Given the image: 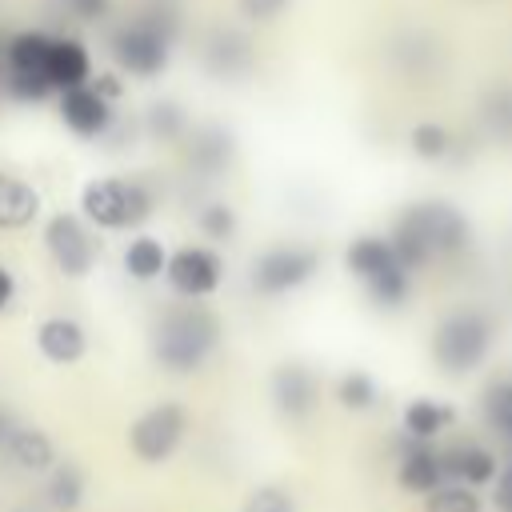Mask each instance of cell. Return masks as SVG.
<instances>
[{"label": "cell", "instance_id": "cell-1", "mask_svg": "<svg viewBox=\"0 0 512 512\" xmlns=\"http://www.w3.org/2000/svg\"><path fill=\"white\" fill-rule=\"evenodd\" d=\"M388 244L408 272H420L432 260L460 256L472 244V224L448 200H416V204L400 208V216L392 220Z\"/></svg>", "mask_w": 512, "mask_h": 512}, {"label": "cell", "instance_id": "cell-2", "mask_svg": "<svg viewBox=\"0 0 512 512\" xmlns=\"http://www.w3.org/2000/svg\"><path fill=\"white\" fill-rule=\"evenodd\" d=\"M224 340V320L216 308H208L204 300H184L180 304H168L156 320H152V360L172 372V376H188V372H200L212 352L220 348Z\"/></svg>", "mask_w": 512, "mask_h": 512}, {"label": "cell", "instance_id": "cell-3", "mask_svg": "<svg viewBox=\"0 0 512 512\" xmlns=\"http://www.w3.org/2000/svg\"><path fill=\"white\" fill-rule=\"evenodd\" d=\"M176 28H180V20H176L172 8H144L140 16H132V20L112 28L108 52H112L120 72H128L136 80H152L172 60Z\"/></svg>", "mask_w": 512, "mask_h": 512}, {"label": "cell", "instance_id": "cell-4", "mask_svg": "<svg viewBox=\"0 0 512 512\" xmlns=\"http://www.w3.org/2000/svg\"><path fill=\"white\" fill-rule=\"evenodd\" d=\"M80 212L92 228L132 232L156 212V188L144 176H100L80 188Z\"/></svg>", "mask_w": 512, "mask_h": 512}, {"label": "cell", "instance_id": "cell-5", "mask_svg": "<svg viewBox=\"0 0 512 512\" xmlns=\"http://www.w3.org/2000/svg\"><path fill=\"white\" fill-rule=\"evenodd\" d=\"M492 336H496L492 316L484 308L464 304V308H452V312H444L436 320L432 340H428V352H432V360H436L440 372L468 376V372H476L488 360Z\"/></svg>", "mask_w": 512, "mask_h": 512}, {"label": "cell", "instance_id": "cell-6", "mask_svg": "<svg viewBox=\"0 0 512 512\" xmlns=\"http://www.w3.org/2000/svg\"><path fill=\"white\" fill-rule=\"evenodd\" d=\"M344 268L364 284L368 300L376 308H404L408 292H412V272L400 264V256L392 252L388 236L376 232H360L348 248H344Z\"/></svg>", "mask_w": 512, "mask_h": 512}, {"label": "cell", "instance_id": "cell-7", "mask_svg": "<svg viewBox=\"0 0 512 512\" xmlns=\"http://www.w3.org/2000/svg\"><path fill=\"white\" fill-rule=\"evenodd\" d=\"M320 272V252L312 244H272L252 260V292L256 296H288L304 288Z\"/></svg>", "mask_w": 512, "mask_h": 512}, {"label": "cell", "instance_id": "cell-8", "mask_svg": "<svg viewBox=\"0 0 512 512\" xmlns=\"http://www.w3.org/2000/svg\"><path fill=\"white\" fill-rule=\"evenodd\" d=\"M184 432H188V408L180 400H160L128 424V448L144 464H164L184 444Z\"/></svg>", "mask_w": 512, "mask_h": 512}, {"label": "cell", "instance_id": "cell-9", "mask_svg": "<svg viewBox=\"0 0 512 512\" xmlns=\"http://www.w3.org/2000/svg\"><path fill=\"white\" fill-rule=\"evenodd\" d=\"M44 248L52 256L56 272L68 276V280H84L96 268V260H100V240L88 228V220L76 216V212L48 216V224H44Z\"/></svg>", "mask_w": 512, "mask_h": 512}, {"label": "cell", "instance_id": "cell-10", "mask_svg": "<svg viewBox=\"0 0 512 512\" xmlns=\"http://www.w3.org/2000/svg\"><path fill=\"white\" fill-rule=\"evenodd\" d=\"M164 280L184 300H208L224 284V256L208 244H184V248L168 252Z\"/></svg>", "mask_w": 512, "mask_h": 512}, {"label": "cell", "instance_id": "cell-11", "mask_svg": "<svg viewBox=\"0 0 512 512\" xmlns=\"http://www.w3.org/2000/svg\"><path fill=\"white\" fill-rule=\"evenodd\" d=\"M268 396H272V408L284 420H292V424L308 420L320 404V376L300 360H284L268 376Z\"/></svg>", "mask_w": 512, "mask_h": 512}, {"label": "cell", "instance_id": "cell-12", "mask_svg": "<svg viewBox=\"0 0 512 512\" xmlns=\"http://www.w3.org/2000/svg\"><path fill=\"white\" fill-rule=\"evenodd\" d=\"M56 116H60V124H64L72 136H80V140H100V136L116 124L112 100L100 96L92 84L56 92Z\"/></svg>", "mask_w": 512, "mask_h": 512}, {"label": "cell", "instance_id": "cell-13", "mask_svg": "<svg viewBox=\"0 0 512 512\" xmlns=\"http://www.w3.org/2000/svg\"><path fill=\"white\" fill-rule=\"evenodd\" d=\"M184 144V164L188 172L204 176V180H216L220 172H228V164L236 160V140L228 128L220 124H200V128H188V136L180 140Z\"/></svg>", "mask_w": 512, "mask_h": 512}, {"label": "cell", "instance_id": "cell-14", "mask_svg": "<svg viewBox=\"0 0 512 512\" xmlns=\"http://www.w3.org/2000/svg\"><path fill=\"white\" fill-rule=\"evenodd\" d=\"M200 60H204L208 76H216V80H240V76L252 72L256 52H252V40H248L244 32H236V28H216V32L204 40Z\"/></svg>", "mask_w": 512, "mask_h": 512}, {"label": "cell", "instance_id": "cell-15", "mask_svg": "<svg viewBox=\"0 0 512 512\" xmlns=\"http://www.w3.org/2000/svg\"><path fill=\"white\" fill-rule=\"evenodd\" d=\"M36 348H40V356H44L48 364L68 368V364L84 360V352H88V332H84V324L72 320V316H44V320L36 324Z\"/></svg>", "mask_w": 512, "mask_h": 512}, {"label": "cell", "instance_id": "cell-16", "mask_svg": "<svg viewBox=\"0 0 512 512\" xmlns=\"http://www.w3.org/2000/svg\"><path fill=\"white\" fill-rule=\"evenodd\" d=\"M396 480L404 492H416V496H428L432 488H440L448 476H444V460L436 448H428L424 440H408V448L400 452V464H396Z\"/></svg>", "mask_w": 512, "mask_h": 512}, {"label": "cell", "instance_id": "cell-17", "mask_svg": "<svg viewBox=\"0 0 512 512\" xmlns=\"http://www.w3.org/2000/svg\"><path fill=\"white\" fill-rule=\"evenodd\" d=\"M48 80L56 92L80 88L92 80V56L84 48V40L76 36H52V52H48Z\"/></svg>", "mask_w": 512, "mask_h": 512}, {"label": "cell", "instance_id": "cell-18", "mask_svg": "<svg viewBox=\"0 0 512 512\" xmlns=\"http://www.w3.org/2000/svg\"><path fill=\"white\" fill-rule=\"evenodd\" d=\"M440 460H444V476L448 480H460V484H468V488H484V484H492V476H496V456L484 448V444H472V440H464V444H452L448 452H440Z\"/></svg>", "mask_w": 512, "mask_h": 512}, {"label": "cell", "instance_id": "cell-19", "mask_svg": "<svg viewBox=\"0 0 512 512\" xmlns=\"http://www.w3.org/2000/svg\"><path fill=\"white\" fill-rule=\"evenodd\" d=\"M36 216H40V192L20 176L0 172V232L28 228Z\"/></svg>", "mask_w": 512, "mask_h": 512}, {"label": "cell", "instance_id": "cell-20", "mask_svg": "<svg viewBox=\"0 0 512 512\" xmlns=\"http://www.w3.org/2000/svg\"><path fill=\"white\" fill-rule=\"evenodd\" d=\"M48 52H52V32L40 28H24L16 36H8L4 44V68L8 72H36L48 76ZM52 84V80H48Z\"/></svg>", "mask_w": 512, "mask_h": 512}, {"label": "cell", "instance_id": "cell-21", "mask_svg": "<svg viewBox=\"0 0 512 512\" xmlns=\"http://www.w3.org/2000/svg\"><path fill=\"white\" fill-rule=\"evenodd\" d=\"M8 460L16 464V468H24V472H48L52 464H56V444H52V436L44 432V428H32V424H20L16 432H12V440H8Z\"/></svg>", "mask_w": 512, "mask_h": 512}, {"label": "cell", "instance_id": "cell-22", "mask_svg": "<svg viewBox=\"0 0 512 512\" xmlns=\"http://www.w3.org/2000/svg\"><path fill=\"white\" fill-rule=\"evenodd\" d=\"M120 264H124L128 280H136V284H152V280H160V276H164L168 248H164V240H156V236L140 232V236H132V240H128V248H124V256H120Z\"/></svg>", "mask_w": 512, "mask_h": 512}, {"label": "cell", "instance_id": "cell-23", "mask_svg": "<svg viewBox=\"0 0 512 512\" xmlns=\"http://www.w3.org/2000/svg\"><path fill=\"white\" fill-rule=\"evenodd\" d=\"M448 424H452V408L440 404V400H432V396H416V400H408L404 412H400V428H404L408 440H424V444H428V440H436Z\"/></svg>", "mask_w": 512, "mask_h": 512}, {"label": "cell", "instance_id": "cell-24", "mask_svg": "<svg viewBox=\"0 0 512 512\" xmlns=\"http://www.w3.org/2000/svg\"><path fill=\"white\" fill-rule=\"evenodd\" d=\"M84 492H88V476L80 464L72 460H56L48 468V484H44V496L56 512H76L84 504Z\"/></svg>", "mask_w": 512, "mask_h": 512}, {"label": "cell", "instance_id": "cell-25", "mask_svg": "<svg viewBox=\"0 0 512 512\" xmlns=\"http://www.w3.org/2000/svg\"><path fill=\"white\" fill-rule=\"evenodd\" d=\"M188 112L176 104V100H156L148 112H144V132L156 140V144H180L188 136Z\"/></svg>", "mask_w": 512, "mask_h": 512}, {"label": "cell", "instance_id": "cell-26", "mask_svg": "<svg viewBox=\"0 0 512 512\" xmlns=\"http://www.w3.org/2000/svg\"><path fill=\"white\" fill-rule=\"evenodd\" d=\"M484 424L500 436V440H508L512 444V376H500V380H492L488 388H484Z\"/></svg>", "mask_w": 512, "mask_h": 512}, {"label": "cell", "instance_id": "cell-27", "mask_svg": "<svg viewBox=\"0 0 512 512\" xmlns=\"http://www.w3.org/2000/svg\"><path fill=\"white\" fill-rule=\"evenodd\" d=\"M376 400H380V388H376V380H372L368 372L348 368V372L336 380V404H340V408H348V412H368V408H376Z\"/></svg>", "mask_w": 512, "mask_h": 512}, {"label": "cell", "instance_id": "cell-28", "mask_svg": "<svg viewBox=\"0 0 512 512\" xmlns=\"http://www.w3.org/2000/svg\"><path fill=\"white\" fill-rule=\"evenodd\" d=\"M408 148H412L420 160L436 164V160H444V156L452 152V132H448L444 124H436V120H420V124L408 132Z\"/></svg>", "mask_w": 512, "mask_h": 512}, {"label": "cell", "instance_id": "cell-29", "mask_svg": "<svg viewBox=\"0 0 512 512\" xmlns=\"http://www.w3.org/2000/svg\"><path fill=\"white\" fill-rule=\"evenodd\" d=\"M424 512H480V496L460 480H444L424 496Z\"/></svg>", "mask_w": 512, "mask_h": 512}, {"label": "cell", "instance_id": "cell-30", "mask_svg": "<svg viewBox=\"0 0 512 512\" xmlns=\"http://www.w3.org/2000/svg\"><path fill=\"white\" fill-rule=\"evenodd\" d=\"M196 228H200L212 244H224V240H232V236H236L240 220H236V208H232L228 200H212V204H204V208H200Z\"/></svg>", "mask_w": 512, "mask_h": 512}, {"label": "cell", "instance_id": "cell-31", "mask_svg": "<svg viewBox=\"0 0 512 512\" xmlns=\"http://www.w3.org/2000/svg\"><path fill=\"white\" fill-rule=\"evenodd\" d=\"M16 104H44L48 96H56V88L48 84V76L36 72H8L4 68V84H0Z\"/></svg>", "mask_w": 512, "mask_h": 512}, {"label": "cell", "instance_id": "cell-32", "mask_svg": "<svg viewBox=\"0 0 512 512\" xmlns=\"http://www.w3.org/2000/svg\"><path fill=\"white\" fill-rule=\"evenodd\" d=\"M240 512H296V500L280 484H256Z\"/></svg>", "mask_w": 512, "mask_h": 512}, {"label": "cell", "instance_id": "cell-33", "mask_svg": "<svg viewBox=\"0 0 512 512\" xmlns=\"http://www.w3.org/2000/svg\"><path fill=\"white\" fill-rule=\"evenodd\" d=\"M484 120H488V128L496 136L512 140V88H500V92H492L484 100Z\"/></svg>", "mask_w": 512, "mask_h": 512}, {"label": "cell", "instance_id": "cell-34", "mask_svg": "<svg viewBox=\"0 0 512 512\" xmlns=\"http://www.w3.org/2000/svg\"><path fill=\"white\" fill-rule=\"evenodd\" d=\"M288 4H292V0H236L240 16L252 20V24H272Z\"/></svg>", "mask_w": 512, "mask_h": 512}, {"label": "cell", "instance_id": "cell-35", "mask_svg": "<svg viewBox=\"0 0 512 512\" xmlns=\"http://www.w3.org/2000/svg\"><path fill=\"white\" fill-rule=\"evenodd\" d=\"M492 508L496 512H512V460H504L492 476Z\"/></svg>", "mask_w": 512, "mask_h": 512}, {"label": "cell", "instance_id": "cell-36", "mask_svg": "<svg viewBox=\"0 0 512 512\" xmlns=\"http://www.w3.org/2000/svg\"><path fill=\"white\" fill-rule=\"evenodd\" d=\"M108 8H112V0H68V12L84 24H100L108 16Z\"/></svg>", "mask_w": 512, "mask_h": 512}, {"label": "cell", "instance_id": "cell-37", "mask_svg": "<svg viewBox=\"0 0 512 512\" xmlns=\"http://www.w3.org/2000/svg\"><path fill=\"white\" fill-rule=\"evenodd\" d=\"M12 300H16V276L8 264H0V316L12 308Z\"/></svg>", "mask_w": 512, "mask_h": 512}, {"label": "cell", "instance_id": "cell-38", "mask_svg": "<svg viewBox=\"0 0 512 512\" xmlns=\"http://www.w3.org/2000/svg\"><path fill=\"white\" fill-rule=\"evenodd\" d=\"M88 84H92L100 96H108V100H116V96H120V80H116L112 72H100V76H92Z\"/></svg>", "mask_w": 512, "mask_h": 512}, {"label": "cell", "instance_id": "cell-39", "mask_svg": "<svg viewBox=\"0 0 512 512\" xmlns=\"http://www.w3.org/2000/svg\"><path fill=\"white\" fill-rule=\"evenodd\" d=\"M16 428H20V420H16V412L0 404V452L8 448V440H12V432H16Z\"/></svg>", "mask_w": 512, "mask_h": 512}, {"label": "cell", "instance_id": "cell-40", "mask_svg": "<svg viewBox=\"0 0 512 512\" xmlns=\"http://www.w3.org/2000/svg\"><path fill=\"white\" fill-rule=\"evenodd\" d=\"M0 84H4V68H0Z\"/></svg>", "mask_w": 512, "mask_h": 512}]
</instances>
